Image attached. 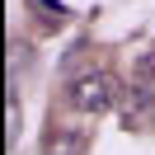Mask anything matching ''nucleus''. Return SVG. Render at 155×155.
Returning <instances> with one entry per match:
<instances>
[{
  "label": "nucleus",
  "mask_w": 155,
  "mask_h": 155,
  "mask_svg": "<svg viewBox=\"0 0 155 155\" xmlns=\"http://www.w3.org/2000/svg\"><path fill=\"white\" fill-rule=\"evenodd\" d=\"M5 117H10L5 136H10V146H14V141H19V99H14V94H10V113H5Z\"/></svg>",
  "instance_id": "nucleus-5"
},
{
  "label": "nucleus",
  "mask_w": 155,
  "mask_h": 155,
  "mask_svg": "<svg viewBox=\"0 0 155 155\" xmlns=\"http://www.w3.org/2000/svg\"><path fill=\"white\" fill-rule=\"evenodd\" d=\"M122 94L127 89L117 85V75H108V71H89V75H80L75 85H71V108L75 113H89V117H99V113H108L113 104H122Z\"/></svg>",
  "instance_id": "nucleus-1"
},
{
  "label": "nucleus",
  "mask_w": 155,
  "mask_h": 155,
  "mask_svg": "<svg viewBox=\"0 0 155 155\" xmlns=\"http://www.w3.org/2000/svg\"><path fill=\"white\" fill-rule=\"evenodd\" d=\"M42 155H85V136L71 132V127H52L47 141H42Z\"/></svg>",
  "instance_id": "nucleus-3"
},
{
  "label": "nucleus",
  "mask_w": 155,
  "mask_h": 155,
  "mask_svg": "<svg viewBox=\"0 0 155 155\" xmlns=\"http://www.w3.org/2000/svg\"><path fill=\"white\" fill-rule=\"evenodd\" d=\"M132 94L146 99V104H155V52H141L132 66Z\"/></svg>",
  "instance_id": "nucleus-2"
},
{
  "label": "nucleus",
  "mask_w": 155,
  "mask_h": 155,
  "mask_svg": "<svg viewBox=\"0 0 155 155\" xmlns=\"http://www.w3.org/2000/svg\"><path fill=\"white\" fill-rule=\"evenodd\" d=\"M28 10L33 14H42V19H47V24H61V19H66V5H61V0H28Z\"/></svg>",
  "instance_id": "nucleus-4"
}]
</instances>
